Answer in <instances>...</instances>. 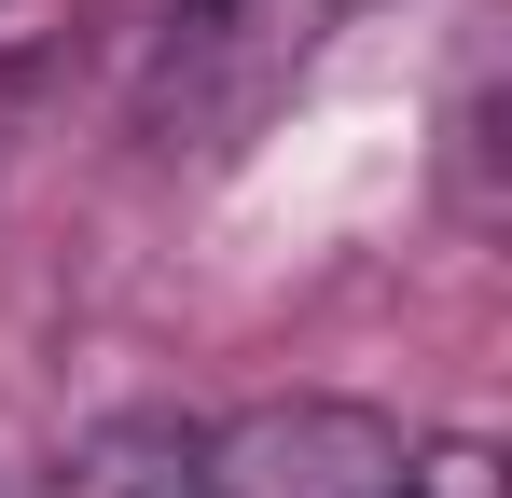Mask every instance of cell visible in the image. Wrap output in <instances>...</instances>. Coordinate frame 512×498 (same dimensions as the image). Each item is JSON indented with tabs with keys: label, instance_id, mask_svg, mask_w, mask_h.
Instances as JSON below:
<instances>
[{
	"label": "cell",
	"instance_id": "obj_1",
	"mask_svg": "<svg viewBox=\"0 0 512 498\" xmlns=\"http://www.w3.org/2000/svg\"><path fill=\"white\" fill-rule=\"evenodd\" d=\"M416 485V429L374 402H250L222 429H194V485L180 498H402Z\"/></svg>",
	"mask_w": 512,
	"mask_h": 498
},
{
	"label": "cell",
	"instance_id": "obj_2",
	"mask_svg": "<svg viewBox=\"0 0 512 498\" xmlns=\"http://www.w3.org/2000/svg\"><path fill=\"white\" fill-rule=\"evenodd\" d=\"M402 498H512V471H499V443H416Z\"/></svg>",
	"mask_w": 512,
	"mask_h": 498
}]
</instances>
